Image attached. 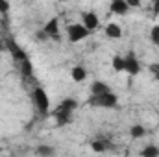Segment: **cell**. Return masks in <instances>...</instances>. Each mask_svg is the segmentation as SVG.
Wrapping results in <instances>:
<instances>
[{
  "instance_id": "6da1fadb",
  "label": "cell",
  "mask_w": 159,
  "mask_h": 157,
  "mask_svg": "<svg viewBox=\"0 0 159 157\" xmlns=\"http://www.w3.org/2000/svg\"><path fill=\"white\" fill-rule=\"evenodd\" d=\"M117 102H119V98H117V94L113 91H107V92H102V94H91V98H89V105L106 107V109L115 107Z\"/></svg>"
},
{
  "instance_id": "ba28073f",
  "label": "cell",
  "mask_w": 159,
  "mask_h": 157,
  "mask_svg": "<svg viewBox=\"0 0 159 157\" xmlns=\"http://www.w3.org/2000/svg\"><path fill=\"white\" fill-rule=\"evenodd\" d=\"M44 34L48 35V39H54V41H59V19L54 17L50 19L46 24H44Z\"/></svg>"
},
{
  "instance_id": "ffe728a7",
  "label": "cell",
  "mask_w": 159,
  "mask_h": 157,
  "mask_svg": "<svg viewBox=\"0 0 159 157\" xmlns=\"http://www.w3.org/2000/svg\"><path fill=\"white\" fill-rule=\"evenodd\" d=\"M56 150L52 148V146H39L37 148V154H41V155H52Z\"/></svg>"
},
{
  "instance_id": "9a60e30c",
  "label": "cell",
  "mask_w": 159,
  "mask_h": 157,
  "mask_svg": "<svg viewBox=\"0 0 159 157\" xmlns=\"http://www.w3.org/2000/svg\"><path fill=\"white\" fill-rule=\"evenodd\" d=\"M115 72H124V56H113V61H111Z\"/></svg>"
},
{
  "instance_id": "d4e9b609",
  "label": "cell",
  "mask_w": 159,
  "mask_h": 157,
  "mask_svg": "<svg viewBox=\"0 0 159 157\" xmlns=\"http://www.w3.org/2000/svg\"><path fill=\"white\" fill-rule=\"evenodd\" d=\"M150 70H152V72L156 74V72L159 70V65H157V63H156V65H150Z\"/></svg>"
},
{
  "instance_id": "7a4b0ae2",
  "label": "cell",
  "mask_w": 159,
  "mask_h": 157,
  "mask_svg": "<svg viewBox=\"0 0 159 157\" xmlns=\"http://www.w3.org/2000/svg\"><path fill=\"white\" fill-rule=\"evenodd\" d=\"M32 102L41 113H46L50 109V98H48V94H46V91L43 87H35L32 91Z\"/></svg>"
},
{
  "instance_id": "277c9868",
  "label": "cell",
  "mask_w": 159,
  "mask_h": 157,
  "mask_svg": "<svg viewBox=\"0 0 159 157\" xmlns=\"http://www.w3.org/2000/svg\"><path fill=\"white\" fill-rule=\"evenodd\" d=\"M124 72H128L129 76H137L141 72V61L135 57L133 52H129L128 56H124Z\"/></svg>"
},
{
  "instance_id": "2e32d148",
  "label": "cell",
  "mask_w": 159,
  "mask_h": 157,
  "mask_svg": "<svg viewBox=\"0 0 159 157\" xmlns=\"http://www.w3.org/2000/svg\"><path fill=\"white\" fill-rule=\"evenodd\" d=\"M141 155L143 157H157L159 155V148L154 146V144H150V146H146V148L141 152Z\"/></svg>"
},
{
  "instance_id": "484cf974",
  "label": "cell",
  "mask_w": 159,
  "mask_h": 157,
  "mask_svg": "<svg viewBox=\"0 0 159 157\" xmlns=\"http://www.w3.org/2000/svg\"><path fill=\"white\" fill-rule=\"evenodd\" d=\"M4 48H6V39L0 37V50H4Z\"/></svg>"
},
{
  "instance_id": "4316f807",
  "label": "cell",
  "mask_w": 159,
  "mask_h": 157,
  "mask_svg": "<svg viewBox=\"0 0 159 157\" xmlns=\"http://www.w3.org/2000/svg\"><path fill=\"white\" fill-rule=\"evenodd\" d=\"M156 79H157V81H159V70H157V72H156Z\"/></svg>"
},
{
  "instance_id": "3957f363",
  "label": "cell",
  "mask_w": 159,
  "mask_h": 157,
  "mask_svg": "<svg viewBox=\"0 0 159 157\" xmlns=\"http://www.w3.org/2000/svg\"><path fill=\"white\" fill-rule=\"evenodd\" d=\"M89 34H91V32H89L83 24H69V26H67V35H69V41H70V43H80V41L87 39Z\"/></svg>"
},
{
  "instance_id": "4fadbf2b",
  "label": "cell",
  "mask_w": 159,
  "mask_h": 157,
  "mask_svg": "<svg viewBox=\"0 0 159 157\" xmlns=\"http://www.w3.org/2000/svg\"><path fill=\"white\" fill-rule=\"evenodd\" d=\"M107 91H111V89L104 81H94L91 85V94H102V92H107Z\"/></svg>"
},
{
  "instance_id": "5bb4252c",
  "label": "cell",
  "mask_w": 159,
  "mask_h": 157,
  "mask_svg": "<svg viewBox=\"0 0 159 157\" xmlns=\"http://www.w3.org/2000/svg\"><path fill=\"white\" fill-rule=\"evenodd\" d=\"M129 135H131V139H141V137H144V135H146V129H144L143 126L135 124V126H131V128H129Z\"/></svg>"
},
{
  "instance_id": "44dd1931",
  "label": "cell",
  "mask_w": 159,
  "mask_h": 157,
  "mask_svg": "<svg viewBox=\"0 0 159 157\" xmlns=\"http://www.w3.org/2000/svg\"><path fill=\"white\" fill-rule=\"evenodd\" d=\"M9 9V2L7 0H0V13H7Z\"/></svg>"
},
{
  "instance_id": "8fae6325",
  "label": "cell",
  "mask_w": 159,
  "mask_h": 157,
  "mask_svg": "<svg viewBox=\"0 0 159 157\" xmlns=\"http://www.w3.org/2000/svg\"><path fill=\"white\" fill-rule=\"evenodd\" d=\"M70 76H72V79H74V81L81 83L83 79L87 78V70H85V67H81V65H76V67L70 70Z\"/></svg>"
},
{
  "instance_id": "7402d4cb",
  "label": "cell",
  "mask_w": 159,
  "mask_h": 157,
  "mask_svg": "<svg viewBox=\"0 0 159 157\" xmlns=\"http://www.w3.org/2000/svg\"><path fill=\"white\" fill-rule=\"evenodd\" d=\"M126 2H128L129 7H139L141 6V0H126Z\"/></svg>"
},
{
  "instance_id": "e0dca14e",
  "label": "cell",
  "mask_w": 159,
  "mask_h": 157,
  "mask_svg": "<svg viewBox=\"0 0 159 157\" xmlns=\"http://www.w3.org/2000/svg\"><path fill=\"white\" fill-rule=\"evenodd\" d=\"M59 105H63L65 109H69V111H76V107H78V102L74 100V98H65Z\"/></svg>"
},
{
  "instance_id": "52a82bcc",
  "label": "cell",
  "mask_w": 159,
  "mask_h": 157,
  "mask_svg": "<svg viewBox=\"0 0 159 157\" xmlns=\"http://www.w3.org/2000/svg\"><path fill=\"white\" fill-rule=\"evenodd\" d=\"M52 115H54V118H56V124H57V126H67V124L72 122V111L65 109L63 105H59Z\"/></svg>"
},
{
  "instance_id": "7c38bea8",
  "label": "cell",
  "mask_w": 159,
  "mask_h": 157,
  "mask_svg": "<svg viewBox=\"0 0 159 157\" xmlns=\"http://www.w3.org/2000/svg\"><path fill=\"white\" fill-rule=\"evenodd\" d=\"M20 72H22V76H26V78H32V76H34V67H32V61H30L28 57L20 61Z\"/></svg>"
},
{
  "instance_id": "9c48e42d",
  "label": "cell",
  "mask_w": 159,
  "mask_h": 157,
  "mask_svg": "<svg viewBox=\"0 0 159 157\" xmlns=\"http://www.w3.org/2000/svg\"><path fill=\"white\" fill-rule=\"evenodd\" d=\"M109 9H111L115 15H126V13L129 11V6H128L126 0H111Z\"/></svg>"
},
{
  "instance_id": "8992f818",
  "label": "cell",
  "mask_w": 159,
  "mask_h": 157,
  "mask_svg": "<svg viewBox=\"0 0 159 157\" xmlns=\"http://www.w3.org/2000/svg\"><path fill=\"white\" fill-rule=\"evenodd\" d=\"M81 24H83L89 32H94V30L100 26V19H98V15H96L94 11H85V13L81 15Z\"/></svg>"
},
{
  "instance_id": "ac0fdd59",
  "label": "cell",
  "mask_w": 159,
  "mask_h": 157,
  "mask_svg": "<svg viewBox=\"0 0 159 157\" xmlns=\"http://www.w3.org/2000/svg\"><path fill=\"white\" fill-rule=\"evenodd\" d=\"M91 148L94 152H106V141H94L91 142Z\"/></svg>"
},
{
  "instance_id": "5b68a950",
  "label": "cell",
  "mask_w": 159,
  "mask_h": 157,
  "mask_svg": "<svg viewBox=\"0 0 159 157\" xmlns=\"http://www.w3.org/2000/svg\"><path fill=\"white\" fill-rule=\"evenodd\" d=\"M6 50H7V52L11 54V57H13L15 61H19V63H20L22 59H26V57H28V56H26V52L17 44V41L13 39V37L6 39Z\"/></svg>"
},
{
  "instance_id": "30bf717a",
  "label": "cell",
  "mask_w": 159,
  "mask_h": 157,
  "mask_svg": "<svg viewBox=\"0 0 159 157\" xmlns=\"http://www.w3.org/2000/svg\"><path fill=\"white\" fill-rule=\"evenodd\" d=\"M106 35H107L109 39H120V37H122V30H120V26L117 22H109V24L106 26Z\"/></svg>"
},
{
  "instance_id": "cb8c5ba5",
  "label": "cell",
  "mask_w": 159,
  "mask_h": 157,
  "mask_svg": "<svg viewBox=\"0 0 159 157\" xmlns=\"http://www.w3.org/2000/svg\"><path fill=\"white\" fill-rule=\"evenodd\" d=\"M152 2H154V13L159 15V0H152Z\"/></svg>"
},
{
  "instance_id": "d6986e66",
  "label": "cell",
  "mask_w": 159,
  "mask_h": 157,
  "mask_svg": "<svg viewBox=\"0 0 159 157\" xmlns=\"http://www.w3.org/2000/svg\"><path fill=\"white\" fill-rule=\"evenodd\" d=\"M150 39L154 44H157L159 46V26H154L152 30H150Z\"/></svg>"
},
{
  "instance_id": "603a6c76",
  "label": "cell",
  "mask_w": 159,
  "mask_h": 157,
  "mask_svg": "<svg viewBox=\"0 0 159 157\" xmlns=\"http://www.w3.org/2000/svg\"><path fill=\"white\" fill-rule=\"evenodd\" d=\"M46 39H48V35L44 34V30H43V32H39V34H37V41H46Z\"/></svg>"
},
{
  "instance_id": "83f0119b",
  "label": "cell",
  "mask_w": 159,
  "mask_h": 157,
  "mask_svg": "<svg viewBox=\"0 0 159 157\" xmlns=\"http://www.w3.org/2000/svg\"><path fill=\"white\" fill-rule=\"evenodd\" d=\"M61 2H67V0H61Z\"/></svg>"
}]
</instances>
